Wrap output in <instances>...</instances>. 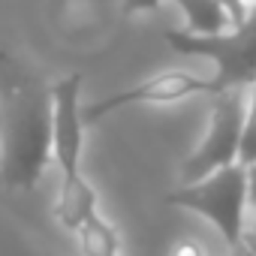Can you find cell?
Here are the masks:
<instances>
[{"mask_svg": "<svg viewBox=\"0 0 256 256\" xmlns=\"http://www.w3.org/2000/svg\"><path fill=\"white\" fill-rule=\"evenodd\" d=\"M52 160V84L0 52V184L34 190Z\"/></svg>", "mask_w": 256, "mask_h": 256, "instance_id": "cell-1", "label": "cell"}, {"mask_svg": "<svg viewBox=\"0 0 256 256\" xmlns=\"http://www.w3.org/2000/svg\"><path fill=\"white\" fill-rule=\"evenodd\" d=\"M163 36L181 54L214 60V76H205L211 96L235 88H250L256 82V6L241 24L214 36H193L187 30H166Z\"/></svg>", "mask_w": 256, "mask_h": 256, "instance_id": "cell-2", "label": "cell"}, {"mask_svg": "<svg viewBox=\"0 0 256 256\" xmlns=\"http://www.w3.org/2000/svg\"><path fill=\"white\" fill-rule=\"evenodd\" d=\"M169 205L187 208L193 214H202L208 223L217 226L229 250L241 244L244 235V214H247V169L232 163L223 166L193 184H181L166 196Z\"/></svg>", "mask_w": 256, "mask_h": 256, "instance_id": "cell-3", "label": "cell"}, {"mask_svg": "<svg viewBox=\"0 0 256 256\" xmlns=\"http://www.w3.org/2000/svg\"><path fill=\"white\" fill-rule=\"evenodd\" d=\"M244 112H247V94H244V88L214 94L205 136H202L199 148L184 160L181 184H193V181H199V178H205V175H211V172L235 163Z\"/></svg>", "mask_w": 256, "mask_h": 256, "instance_id": "cell-4", "label": "cell"}, {"mask_svg": "<svg viewBox=\"0 0 256 256\" xmlns=\"http://www.w3.org/2000/svg\"><path fill=\"white\" fill-rule=\"evenodd\" d=\"M193 94H208V78L205 76H193V72H184V70H166V72H157L133 88H124V90H114L90 106H82V118H84V126H94L96 120H102L106 114L112 112H120L126 106H145V102H178L184 96H193Z\"/></svg>", "mask_w": 256, "mask_h": 256, "instance_id": "cell-5", "label": "cell"}, {"mask_svg": "<svg viewBox=\"0 0 256 256\" xmlns=\"http://www.w3.org/2000/svg\"><path fill=\"white\" fill-rule=\"evenodd\" d=\"M82 72L64 76L52 84V160L60 169V178L82 172L84 148V118H82Z\"/></svg>", "mask_w": 256, "mask_h": 256, "instance_id": "cell-6", "label": "cell"}, {"mask_svg": "<svg viewBox=\"0 0 256 256\" xmlns=\"http://www.w3.org/2000/svg\"><path fill=\"white\" fill-rule=\"evenodd\" d=\"M90 214H96V190L90 187V181L82 172L60 178V193H58V202H54L58 223L64 229L76 232Z\"/></svg>", "mask_w": 256, "mask_h": 256, "instance_id": "cell-7", "label": "cell"}, {"mask_svg": "<svg viewBox=\"0 0 256 256\" xmlns=\"http://www.w3.org/2000/svg\"><path fill=\"white\" fill-rule=\"evenodd\" d=\"M181 6L184 18H187V34L193 36H214V34H223L232 28L226 10L220 0H175Z\"/></svg>", "mask_w": 256, "mask_h": 256, "instance_id": "cell-8", "label": "cell"}, {"mask_svg": "<svg viewBox=\"0 0 256 256\" xmlns=\"http://www.w3.org/2000/svg\"><path fill=\"white\" fill-rule=\"evenodd\" d=\"M76 235H78V247H82L84 256H118V250H120L118 229H114L100 211L90 214V217L76 229Z\"/></svg>", "mask_w": 256, "mask_h": 256, "instance_id": "cell-9", "label": "cell"}, {"mask_svg": "<svg viewBox=\"0 0 256 256\" xmlns=\"http://www.w3.org/2000/svg\"><path fill=\"white\" fill-rule=\"evenodd\" d=\"M238 166H253L256 163V106L247 102V112H244V124H241V136H238V157H235Z\"/></svg>", "mask_w": 256, "mask_h": 256, "instance_id": "cell-10", "label": "cell"}, {"mask_svg": "<svg viewBox=\"0 0 256 256\" xmlns=\"http://www.w3.org/2000/svg\"><path fill=\"white\" fill-rule=\"evenodd\" d=\"M160 6V0H124L120 10L124 16H133V12H154Z\"/></svg>", "mask_w": 256, "mask_h": 256, "instance_id": "cell-11", "label": "cell"}, {"mask_svg": "<svg viewBox=\"0 0 256 256\" xmlns=\"http://www.w3.org/2000/svg\"><path fill=\"white\" fill-rule=\"evenodd\" d=\"M220 4H223V10H226V16H229L232 28H235V24H241V22L247 18V6L241 4V0H220Z\"/></svg>", "mask_w": 256, "mask_h": 256, "instance_id": "cell-12", "label": "cell"}, {"mask_svg": "<svg viewBox=\"0 0 256 256\" xmlns=\"http://www.w3.org/2000/svg\"><path fill=\"white\" fill-rule=\"evenodd\" d=\"M172 256H205V250H202L196 241H181V244L172 250Z\"/></svg>", "mask_w": 256, "mask_h": 256, "instance_id": "cell-13", "label": "cell"}, {"mask_svg": "<svg viewBox=\"0 0 256 256\" xmlns=\"http://www.w3.org/2000/svg\"><path fill=\"white\" fill-rule=\"evenodd\" d=\"M247 208H256V163L247 166Z\"/></svg>", "mask_w": 256, "mask_h": 256, "instance_id": "cell-14", "label": "cell"}, {"mask_svg": "<svg viewBox=\"0 0 256 256\" xmlns=\"http://www.w3.org/2000/svg\"><path fill=\"white\" fill-rule=\"evenodd\" d=\"M241 247H247V250L256 256V229H244V235H241Z\"/></svg>", "mask_w": 256, "mask_h": 256, "instance_id": "cell-15", "label": "cell"}, {"mask_svg": "<svg viewBox=\"0 0 256 256\" xmlns=\"http://www.w3.org/2000/svg\"><path fill=\"white\" fill-rule=\"evenodd\" d=\"M247 102H250V106H256V82L247 88Z\"/></svg>", "mask_w": 256, "mask_h": 256, "instance_id": "cell-16", "label": "cell"}, {"mask_svg": "<svg viewBox=\"0 0 256 256\" xmlns=\"http://www.w3.org/2000/svg\"><path fill=\"white\" fill-rule=\"evenodd\" d=\"M229 256H253V253H250L247 247H241V244H238L235 250H229Z\"/></svg>", "mask_w": 256, "mask_h": 256, "instance_id": "cell-17", "label": "cell"}, {"mask_svg": "<svg viewBox=\"0 0 256 256\" xmlns=\"http://www.w3.org/2000/svg\"><path fill=\"white\" fill-rule=\"evenodd\" d=\"M241 4H244V6H247V4H256V0H241Z\"/></svg>", "mask_w": 256, "mask_h": 256, "instance_id": "cell-18", "label": "cell"}]
</instances>
